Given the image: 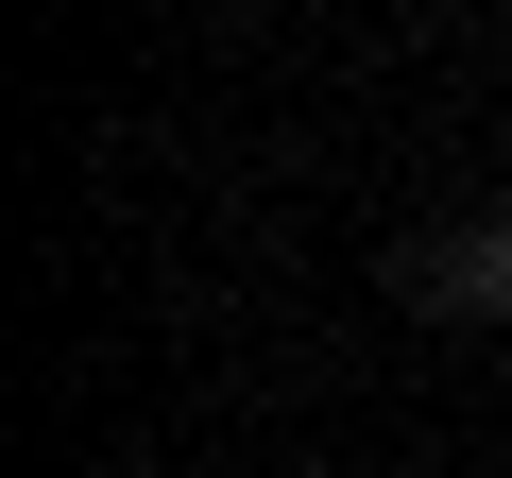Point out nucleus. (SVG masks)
<instances>
[{"mask_svg":"<svg viewBox=\"0 0 512 478\" xmlns=\"http://www.w3.org/2000/svg\"><path fill=\"white\" fill-rule=\"evenodd\" d=\"M376 291H393L410 325H512V205H461V222H410L393 257H376Z\"/></svg>","mask_w":512,"mask_h":478,"instance_id":"1","label":"nucleus"}]
</instances>
